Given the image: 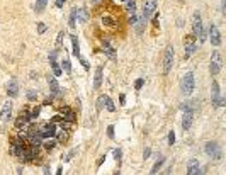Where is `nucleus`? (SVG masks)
I'll return each mask as SVG.
<instances>
[{
  "label": "nucleus",
  "mask_w": 226,
  "mask_h": 175,
  "mask_svg": "<svg viewBox=\"0 0 226 175\" xmlns=\"http://www.w3.org/2000/svg\"><path fill=\"white\" fill-rule=\"evenodd\" d=\"M192 29H194V36L199 39V44H202L206 41V32L202 27V19H201L199 12H194V16H192Z\"/></svg>",
  "instance_id": "nucleus-1"
},
{
  "label": "nucleus",
  "mask_w": 226,
  "mask_h": 175,
  "mask_svg": "<svg viewBox=\"0 0 226 175\" xmlns=\"http://www.w3.org/2000/svg\"><path fill=\"white\" fill-rule=\"evenodd\" d=\"M180 89H182V94H184V95H192V92H194V89H195V78L190 71L182 77Z\"/></svg>",
  "instance_id": "nucleus-2"
},
{
  "label": "nucleus",
  "mask_w": 226,
  "mask_h": 175,
  "mask_svg": "<svg viewBox=\"0 0 226 175\" xmlns=\"http://www.w3.org/2000/svg\"><path fill=\"white\" fill-rule=\"evenodd\" d=\"M195 51H197V37H195L194 34L185 36V39H184V54H185V58L192 56Z\"/></svg>",
  "instance_id": "nucleus-3"
},
{
  "label": "nucleus",
  "mask_w": 226,
  "mask_h": 175,
  "mask_svg": "<svg viewBox=\"0 0 226 175\" xmlns=\"http://www.w3.org/2000/svg\"><path fill=\"white\" fill-rule=\"evenodd\" d=\"M211 97H213V106L216 107H223L225 106V99L221 97V90H219V85L216 80H213V87H211Z\"/></svg>",
  "instance_id": "nucleus-4"
},
{
  "label": "nucleus",
  "mask_w": 226,
  "mask_h": 175,
  "mask_svg": "<svg viewBox=\"0 0 226 175\" xmlns=\"http://www.w3.org/2000/svg\"><path fill=\"white\" fill-rule=\"evenodd\" d=\"M206 155L211 156V158H216V160H221L223 156V151H221V146L216 141H209V143H206Z\"/></svg>",
  "instance_id": "nucleus-5"
},
{
  "label": "nucleus",
  "mask_w": 226,
  "mask_h": 175,
  "mask_svg": "<svg viewBox=\"0 0 226 175\" xmlns=\"http://www.w3.org/2000/svg\"><path fill=\"white\" fill-rule=\"evenodd\" d=\"M221 66H223V60H221L219 51H213V54H211V66H209L211 75H213V77L218 75L219 73V70H221Z\"/></svg>",
  "instance_id": "nucleus-6"
},
{
  "label": "nucleus",
  "mask_w": 226,
  "mask_h": 175,
  "mask_svg": "<svg viewBox=\"0 0 226 175\" xmlns=\"http://www.w3.org/2000/svg\"><path fill=\"white\" fill-rule=\"evenodd\" d=\"M172 65H174V46H168L163 54V73L165 75L172 70Z\"/></svg>",
  "instance_id": "nucleus-7"
},
{
  "label": "nucleus",
  "mask_w": 226,
  "mask_h": 175,
  "mask_svg": "<svg viewBox=\"0 0 226 175\" xmlns=\"http://www.w3.org/2000/svg\"><path fill=\"white\" fill-rule=\"evenodd\" d=\"M155 9H157V0H145V5H143V14H141V16L148 21V19L155 14Z\"/></svg>",
  "instance_id": "nucleus-8"
},
{
  "label": "nucleus",
  "mask_w": 226,
  "mask_h": 175,
  "mask_svg": "<svg viewBox=\"0 0 226 175\" xmlns=\"http://www.w3.org/2000/svg\"><path fill=\"white\" fill-rule=\"evenodd\" d=\"M7 95L12 97V99H16L19 95V83H17V80H9L7 82Z\"/></svg>",
  "instance_id": "nucleus-9"
},
{
  "label": "nucleus",
  "mask_w": 226,
  "mask_h": 175,
  "mask_svg": "<svg viewBox=\"0 0 226 175\" xmlns=\"http://www.w3.org/2000/svg\"><path fill=\"white\" fill-rule=\"evenodd\" d=\"M209 39L213 42V46H219L221 44V34L214 24H211V27H209Z\"/></svg>",
  "instance_id": "nucleus-10"
},
{
  "label": "nucleus",
  "mask_w": 226,
  "mask_h": 175,
  "mask_svg": "<svg viewBox=\"0 0 226 175\" xmlns=\"http://www.w3.org/2000/svg\"><path fill=\"white\" fill-rule=\"evenodd\" d=\"M43 138H53L56 134V127H54V122H49V124H44L43 129L39 131Z\"/></svg>",
  "instance_id": "nucleus-11"
},
{
  "label": "nucleus",
  "mask_w": 226,
  "mask_h": 175,
  "mask_svg": "<svg viewBox=\"0 0 226 175\" xmlns=\"http://www.w3.org/2000/svg\"><path fill=\"white\" fill-rule=\"evenodd\" d=\"M192 119H194V111H184V117H182V127H184V131H189L190 129Z\"/></svg>",
  "instance_id": "nucleus-12"
},
{
  "label": "nucleus",
  "mask_w": 226,
  "mask_h": 175,
  "mask_svg": "<svg viewBox=\"0 0 226 175\" xmlns=\"http://www.w3.org/2000/svg\"><path fill=\"white\" fill-rule=\"evenodd\" d=\"M187 174H189V175L202 174V172H201V165H199V162H197L195 158H192V160L187 162Z\"/></svg>",
  "instance_id": "nucleus-13"
},
{
  "label": "nucleus",
  "mask_w": 226,
  "mask_h": 175,
  "mask_svg": "<svg viewBox=\"0 0 226 175\" xmlns=\"http://www.w3.org/2000/svg\"><path fill=\"white\" fill-rule=\"evenodd\" d=\"M10 116H12V104H10V101H7L5 104H4V107H2L0 119H2L4 122H7L9 119H10Z\"/></svg>",
  "instance_id": "nucleus-14"
},
{
  "label": "nucleus",
  "mask_w": 226,
  "mask_h": 175,
  "mask_svg": "<svg viewBox=\"0 0 226 175\" xmlns=\"http://www.w3.org/2000/svg\"><path fill=\"white\" fill-rule=\"evenodd\" d=\"M31 121V117H29V112L24 109V111H21V114H19V117H17V121H16V127H24L27 124V122Z\"/></svg>",
  "instance_id": "nucleus-15"
},
{
  "label": "nucleus",
  "mask_w": 226,
  "mask_h": 175,
  "mask_svg": "<svg viewBox=\"0 0 226 175\" xmlns=\"http://www.w3.org/2000/svg\"><path fill=\"white\" fill-rule=\"evenodd\" d=\"M48 85H49V90H51L53 95H60V94H61V92H60V85H58V82H56V77L49 75V77H48Z\"/></svg>",
  "instance_id": "nucleus-16"
},
{
  "label": "nucleus",
  "mask_w": 226,
  "mask_h": 175,
  "mask_svg": "<svg viewBox=\"0 0 226 175\" xmlns=\"http://www.w3.org/2000/svg\"><path fill=\"white\" fill-rule=\"evenodd\" d=\"M61 114H63V121H68V122H73L77 119L75 112L70 109V107H61Z\"/></svg>",
  "instance_id": "nucleus-17"
},
{
  "label": "nucleus",
  "mask_w": 226,
  "mask_h": 175,
  "mask_svg": "<svg viewBox=\"0 0 226 175\" xmlns=\"http://www.w3.org/2000/svg\"><path fill=\"white\" fill-rule=\"evenodd\" d=\"M102 51H104V53L107 54L110 60H116L117 58V54H116V51H114V48H112L107 41H104V44H102Z\"/></svg>",
  "instance_id": "nucleus-18"
},
{
  "label": "nucleus",
  "mask_w": 226,
  "mask_h": 175,
  "mask_svg": "<svg viewBox=\"0 0 226 175\" xmlns=\"http://www.w3.org/2000/svg\"><path fill=\"white\" fill-rule=\"evenodd\" d=\"M100 83H102V66H97V70H95V78H94V89L95 90L100 89Z\"/></svg>",
  "instance_id": "nucleus-19"
},
{
  "label": "nucleus",
  "mask_w": 226,
  "mask_h": 175,
  "mask_svg": "<svg viewBox=\"0 0 226 175\" xmlns=\"http://www.w3.org/2000/svg\"><path fill=\"white\" fill-rule=\"evenodd\" d=\"M46 5H48V0H36V5H34L36 14H43L44 9H46Z\"/></svg>",
  "instance_id": "nucleus-20"
},
{
  "label": "nucleus",
  "mask_w": 226,
  "mask_h": 175,
  "mask_svg": "<svg viewBox=\"0 0 226 175\" xmlns=\"http://www.w3.org/2000/svg\"><path fill=\"white\" fill-rule=\"evenodd\" d=\"M77 19H78L80 22L89 21V12H87V9H77Z\"/></svg>",
  "instance_id": "nucleus-21"
},
{
  "label": "nucleus",
  "mask_w": 226,
  "mask_h": 175,
  "mask_svg": "<svg viewBox=\"0 0 226 175\" xmlns=\"http://www.w3.org/2000/svg\"><path fill=\"white\" fill-rule=\"evenodd\" d=\"M72 44H73V49H72L73 56L80 58V44H78V39H77V36H72Z\"/></svg>",
  "instance_id": "nucleus-22"
},
{
  "label": "nucleus",
  "mask_w": 226,
  "mask_h": 175,
  "mask_svg": "<svg viewBox=\"0 0 226 175\" xmlns=\"http://www.w3.org/2000/svg\"><path fill=\"white\" fill-rule=\"evenodd\" d=\"M163 163H165V156H160V158L155 162V165L151 167V172H150V174H158V170L162 168V165H163Z\"/></svg>",
  "instance_id": "nucleus-23"
},
{
  "label": "nucleus",
  "mask_w": 226,
  "mask_h": 175,
  "mask_svg": "<svg viewBox=\"0 0 226 175\" xmlns=\"http://www.w3.org/2000/svg\"><path fill=\"white\" fill-rule=\"evenodd\" d=\"M102 101H104V104H105V107H107V111H109V112H114V111H116V106H114V102L110 101L107 95H102Z\"/></svg>",
  "instance_id": "nucleus-24"
},
{
  "label": "nucleus",
  "mask_w": 226,
  "mask_h": 175,
  "mask_svg": "<svg viewBox=\"0 0 226 175\" xmlns=\"http://www.w3.org/2000/svg\"><path fill=\"white\" fill-rule=\"evenodd\" d=\"M126 10L129 12V14H136V0H128Z\"/></svg>",
  "instance_id": "nucleus-25"
},
{
  "label": "nucleus",
  "mask_w": 226,
  "mask_h": 175,
  "mask_svg": "<svg viewBox=\"0 0 226 175\" xmlns=\"http://www.w3.org/2000/svg\"><path fill=\"white\" fill-rule=\"evenodd\" d=\"M70 27H72V29H73L75 27V24H77V9H73V10H72V14H70Z\"/></svg>",
  "instance_id": "nucleus-26"
},
{
  "label": "nucleus",
  "mask_w": 226,
  "mask_h": 175,
  "mask_svg": "<svg viewBox=\"0 0 226 175\" xmlns=\"http://www.w3.org/2000/svg\"><path fill=\"white\" fill-rule=\"evenodd\" d=\"M51 66H53V71H54V77H60V75L63 73V70L60 68V65L56 63V61H53V63H51Z\"/></svg>",
  "instance_id": "nucleus-27"
},
{
  "label": "nucleus",
  "mask_w": 226,
  "mask_h": 175,
  "mask_svg": "<svg viewBox=\"0 0 226 175\" xmlns=\"http://www.w3.org/2000/svg\"><path fill=\"white\" fill-rule=\"evenodd\" d=\"M63 70H65V73H70V71H72V65H70V60L68 58L63 60Z\"/></svg>",
  "instance_id": "nucleus-28"
},
{
  "label": "nucleus",
  "mask_w": 226,
  "mask_h": 175,
  "mask_svg": "<svg viewBox=\"0 0 226 175\" xmlns=\"http://www.w3.org/2000/svg\"><path fill=\"white\" fill-rule=\"evenodd\" d=\"M54 146H56V141H54V139H51V141H49V139L44 141V148H46V150H53Z\"/></svg>",
  "instance_id": "nucleus-29"
},
{
  "label": "nucleus",
  "mask_w": 226,
  "mask_h": 175,
  "mask_svg": "<svg viewBox=\"0 0 226 175\" xmlns=\"http://www.w3.org/2000/svg\"><path fill=\"white\" fill-rule=\"evenodd\" d=\"M63 39H65V32H63V31H60L58 37H56V48H60V46H61V42H63Z\"/></svg>",
  "instance_id": "nucleus-30"
},
{
  "label": "nucleus",
  "mask_w": 226,
  "mask_h": 175,
  "mask_svg": "<svg viewBox=\"0 0 226 175\" xmlns=\"http://www.w3.org/2000/svg\"><path fill=\"white\" fill-rule=\"evenodd\" d=\"M46 31V24H43V22H37V32L43 34V32Z\"/></svg>",
  "instance_id": "nucleus-31"
},
{
  "label": "nucleus",
  "mask_w": 226,
  "mask_h": 175,
  "mask_svg": "<svg viewBox=\"0 0 226 175\" xmlns=\"http://www.w3.org/2000/svg\"><path fill=\"white\" fill-rule=\"evenodd\" d=\"M174 143H175V133L170 131V133H168V144H174Z\"/></svg>",
  "instance_id": "nucleus-32"
},
{
  "label": "nucleus",
  "mask_w": 226,
  "mask_h": 175,
  "mask_svg": "<svg viewBox=\"0 0 226 175\" xmlns=\"http://www.w3.org/2000/svg\"><path fill=\"white\" fill-rule=\"evenodd\" d=\"M36 97H37V94H36L34 90H29V92H27V99H29V101H34Z\"/></svg>",
  "instance_id": "nucleus-33"
},
{
  "label": "nucleus",
  "mask_w": 226,
  "mask_h": 175,
  "mask_svg": "<svg viewBox=\"0 0 226 175\" xmlns=\"http://www.w3.org/2000/svg\"><path fill=\"white\" fill-rule=\"evenodd\" d=\"M107 136H109L110 139L114 138V126H109V127H107Z\"/></svg>",
  "instance_id": "nucleus-34"
},
{
  "label": "nucleus",
  "mask_w": 226,
  "mask_h": 175,
  "mask_svg": "<svg viewBox=\"0 0 226 175\" xmlns=\"http://www.w3.org/2000/svg\"><path fill=\"white\" fill-rule=\"evenodd\" d=\"M134 87H136V90H139L143 87V78H138L136 82H134Z\"/></svg>",
  "instance_id": "nucleus-35"
},
{
  "label": "nucleus",
  "mask_w": 226,
  "mask_h": 175,
  "mask_svg": "<svg viewBox=\"0 0 226 175\" xmlns=\"http://www.w3.org/2000/svg\"><path fill=\"white\" fill-rule=\"evenodd\" d=\"M121 150H119V148H117V150H114V156H116V160H117V162H121Z\"/></svg>",
  "instance_id": "nucleus-36"
},
{
  "label": "nucleus",
  "mask_w": 226,
  "mask_h": 175,
  "mask_svg": "<svg viewBox=\"0 0 226 175\" xmlns=\"http://www.w3.org/2000/svg\"><path fill=\"white\" fill-rule=\"evenodd\" d=\"M102 22H104V24H107V26H112V24H114V21H112L110 17H104V19H102Z\"/></svg>",
  "instance_id": "nucleus-37"
},
{
  "label": "nucleus",
  "mask_w": 226,
  "mask_h": 175,
  "mask_svg": "<svg viewBox=\"0 0 226 175\" xmlns=\"http://www.w3.org/2000/svg\"><path fill=\"white\" fill-rule=\"evenodd\" d=\"M37 114H39V109L36 107V109H34V111H32L31 114H29V117H31V119H36V117H37Z\"/></svg>",
  "instance_id": "nucleus-38"
},
{
  "label": "nucleus",
  "mask_w": 226,
  "mask_h": 175,
  "mask_svg": "<svg viewBox=\"0 0 226 175\" xmlns=\"http://www.w3.org/2000/svg\"><path fill=\"white\" fill-rule=\"evenodd\" d=\"M150 153H151V150H150V148H146V150H145V153H143V158H145V160H148Z\"/></svg>",
  "instance_id": "nucleus-39"
},
{
  "label": "nucleus",
  "mask_w": 226,
  "mask_h": 175,
  "mask_svg": "<svg viewBox=\"0 0 226 175\" xmlns=\"http://www.w3.org/2000/svg\"><path fill=\"white\" fill-rule=\"evenodd\" d=\"M75 155V150H72V151H70L68 155H66V158H65V162H70V160H72V156H73Z\"/></svg>",
  "instance_id": "nucleus-40"
},
{
  "label": "nucleus",
  "mask_w": 226,
  "mask_h": 175,
  "mask_svg": "<svg viewBox=\"0 0 226 175\" xmlns=\"http://www.w3.org/2000/svg\"><path fill=\"white\" fill-rule=\"evenodd\" d=\"M65 2H66V0H56V7H58V9H61Z\"/></svg>",
  "instance_id": "nucleus-41"
},
{
  "label": "nucleus",
  "mask_w": 226,
  "mask_h": 175,
  "mask_svg": "<svg viewBox=\"0 0 226 175\" xmlns=\"http://www.w3.org/2000/svg\"><path fill=\"white\" fill-rule=\"evenodd\" d=\"M80 61H82V65H84V68H89V63H87L84 58H80Z\"/></svg>",
  "instance_id": "nucleus-42"
},
{
  "label": "nucleus",
  "mask_w": 226,
  "mask_h": 175,
  "mask_svg": "<svg viewBox=\"0 0 226 175\" xmlns=\"http://www.w3.org/2000/svg\"><path fill=\"white\" fill-rule=\"evenodd\" d=\"M119 101H121V104H124V102H126V95H122V94H121V97H119Z\"/></svg>",
  "instance_id": "nucleus-43"
}]
</instances>
